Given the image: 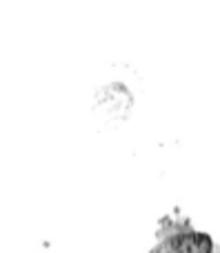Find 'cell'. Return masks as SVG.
<instances>
[{"mask_svg":"<svg viewBox=\"0 0 220 253\" xmlns=\"http://www.w3.org/2000/svg\"><path fill=\"white\" fill-rule=\"evenodd\" d=\"M156 245L149 253H214V240L209 233L191 227L189 220H176L165 215L156 231Z\"/></svg>","mask_w":220,"mask_h":253,"instance_id":"cell-1","label":"cell"}]
</instances>
